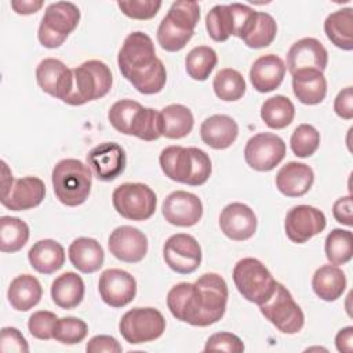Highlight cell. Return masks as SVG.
Instances as JSON below:
<instances>
[{"mask_svg":"<svg viewBox=\"0 0 353 353\" xmlns=\"http://www.w3.org/2000/svg\"><path fill=\"white\" fill-rule=\"evenodd\" d=\"M228 296L225 279L216 273H204L194 283L175 284L167 294V306L176 320L208 327L223 317Z\"/></svg>","mask_w":353,"mask_h":353,"instance_id":"obj_1","label":"cell"},{"mask_svg":"<svg viewBox=\"0 0 353 353\" xmlns=\"http://www.w3.org/2000/svg\"><path fill=\"white\" fill-rule=\"evenodd\" d=\"M117 65L123 77L141 94L153 95L165 85V66L156 57L153 40L143 32H132L124 39L117 55Z\"/></svg>","mask_w":353,"mask_h":353,"instance_id":"obj_2","label":"cell"},{"mask_svg":"<svg viewBox=\"0 0 353 353\" xmlns=\"http://www.w3.org/2000/svg\"><path fill=\"white\" fill-rule=\"evenodd\" d=\"M159 163L165 176L189 186L204 185L212 171L210 156L199 148L167 146L161 150Z\"/></svg>","mask_w":353,"mask_h":353,"instance_id":"obj_3","label":"cell"},{"mask_svg":"<svg viewBox=\"0 0 353 353\" xmlns=\"http://www.w3.org/2000/svg\"><path fill=\"white\" fill-rule=\"evenodd\" d=\"M200 19V6L197 1H174L157 28V43L168 52L181 51L194 34Z\"/></svg>","mask_w":353,"mask_h":353,"instance_id":"obj_4","label":"cell"},{"mask_svg":"<svg viewBox=\"0 0 353 353\" xmlns=\"http://www.w3.org/2000/svg\"><path fill=\"white\" fill-rule=\"evenodd\" d=\"M57 199L66 207L81 205L90 196L92 174L88 165L77 159H63L55 164L51 174Z\"/></svg>","mask_w":353,"mask_h":353,"instance_id":"obj_5","label":"cell"},{"mask_svg":"<svg viewBox=\"0 0 353 353\" xmlns=\"http://www.w3.org/2000/svg\"><path fill=\"white\" fill-rule=\"evenodd\" d=\"M72 88L65 98V103L80 106L87 102L105 97L113 84V76L109 66L98 59H90L72 69Z\"/></svg>","mask_w":353,"mask_h":353,"instance_id":"obj_6","label":"cell"},{"mask_svg":"<svg viewBox=\"0 0 353 353\" xmlns=\"http://www.w3.org/2000/svg\"><path fill=\"white\" fill-rule=\"evenodd\" d=\"M232 276L241 296L258 306L272 296L277 283L269 269L259 259L251 256L240 259L234 265Z\"/></svg>","mask_w":353,"mask_h":353,"instance_id":"obj_7","label":"cell"},{"mask_svg":"<svg viewBox=\"0 0 353 353\" xmlns=\"http://www.w3.org/2000/svg\"><path fill=\"white\" fill-rule=\"evenodd\" d=\"M80 10L70 1L51 3L41 18L37 39L46 48H58L77 28Z\"/></svg>","mask_w":353,"mask_h":353,"instance_id":"obj_8","label":"cell"},{"mask_svg":"<svg viewBox=\"0 0 353 353\" xmlns=\"http://www.w3.org/2000/svg\"><path fill=\"white\" fill-rule=\"evenodd\" d=\"M259 310L283 334H298L303 328L305 314L281 283H276L272 296L259 305Z\"/></svg>","mask_w":353,"mask_h":353,"instance_id":"obj_9","label":"cell"},{"mask_svg":"<svg viewBox=\"0 0 353 353\" xmlns=\"http://www.w3.org/2000/svg\"><path fill=\"white\" fill-rule=\"evenodd\" d=\"M112 203L116 212L123 218L130 221H146L156 211L157 196L145 183L127 182L113 190Z\"/></svg>","mask_w":353,"mask_h":353,"instance_id":"obj_10","label":"cell"},{"mask_svg":"<svg viewBox=\"0 0 353 353\" xmlns=\"http://www.w3.org/2000/svg\"><path fill=\"white\" fill-rule=\"evenodd\" d=\"M255 10L250 6L232 3V4H216L205 17V29L208 36L218 43L226 41L230 36L240 39L245 25Z\"/></svg>","mask_w":353,"mask_h":353,"instance_id":"obj_11","label":"cell"},{"mask_svg":"<svg viewBox=\"0 0 353 353\" xmlns=\"http://www.w3.org/2000/svg\"><path fill=\"white\" fill-rule=\"evenodd\" d=\"M119 331L131 345L152 342L164 334L165 319L154 307H134L123 314Z\"/></svg>","mask_w":353,"mask_h":353,"instance_id":"obj_12","label":"cell"},{"mask_svg":"<svg viewBox=\"0 0 353 353\" xmlns=\"http://www.w3.org/2000/svg\"><path fill=\"white\" fill-rule=\"evenodd\" d=\"M285 156L284 141L273 132H259L251 137L244 148V160L255 171H270Z\"/></svg>","mask_w":353,"mask_h":353,"instance_id":"obj_13","label":"cell"},{"mask_svg":"<svg viewBox=\"0 0 353 353\" xmlns=\"http://www.w3.org/2000/svg\"><path fill=\"white\" fill-rule=\"evenodd\" d=\"M163 258L171 270L179 274H190L199 269L203 254L199 241L193 236L176 233L164 243Z\"/></svg>","mask_w":353,"mask_h":353,"instance_id":"obj_14","label":"cell"},{"mask_svg":"<svg viewBox=\"0 0 353 353\" xmlns=\"http://www.w3.org/2000/svg\"><path fill=\"white\" fill-rule=\"evenodd\" d=\"M327 226L323 211L307 204H299L288 210L284 219L287 237L296 244H303L313 236L321 233Z\"/></svg>","mask_w":353,"mask_h":353,"instance_id":"obj_15","label":"cell"},{"mask_svg":"<svg viewBox=\"0 0 353 353\" xmlns=\"http://www.w3.org/2000/svg\"><path fill=\"white\" fill-rule=\"evenodd\" d=\"M98 291L101 299L110 307H124L137 295V281L123 269H106L99 276Z\"/></svg>","mask_w":353,"mask_h":353,"instance_id":"obj_16","label":"cell"},{"mask_svg":"<svg viewBox=\"0 0 353 353\" xmlns=\"http://www.w3.org/2000/svg\"><path fill=\"white\" fill-rule=\"evenodd\" d=\"M87 163L99 181L110 182L124 172L127 156L119 143L102 142L88 152Z\"/></svg>","mask_w":353,"mask_h":353,"instance_id":"obj_17","label":"cell"},{"mask_svg":"<svg viewBox=\"0 0 353 353\" xmlns=\"http://www.w3.org/2000/svg\"><path fill=\"white\" fill-rule=\"evenodd\" d=\"M161 212L168 223L189 228L194 226L201 219L203 203L199 196L190 192L175 190L164 199Z\"/></svg>","mask_w":353,"mask_h":353,"instance_id":"obj_18","label":"cell"},{"mask_svg":"<svg viewBox=\"0 0 353 353\" xmlns=\"http://www.w3.org/2000/svg\"><path fill=\"white\" fill-rule=\"evenodd\" d=\"M108 247L116 259L137 263L141 262L148 252V237L139 229L123 225L110 233Z\"/></svg>","mask_w":353,"mask_h":353,"instance_id":"obj_19","label":"cell"},{"mask_svg":"<svg viewBox=\"0 0 353 353\" xmlns=\"http://www.w3.org/2000/svg\"><path fill=\"white\" fill-rule=\"evenodd\" d=\"M328 63V52L320 40L303 37L295 41L287 52V66L291 74L301 70L324 72Z\"/></svg>","mask_w":353,"mask_h":353,"instance_id":"obj_20","label":"cell"},{"mask_svg":"<svg viewBox=\"0 0 353 353\" xmlns=\"http://www.w3.org/2000/svg\"><path fill=\"white\" fill-rule=\"evenodd\" d=\"M256 215L247 204L230 203L219 214L221 232L230 240L244 241L256 232Z\"/></svg>","mask_w":353,"mask_h":353,"instance_id":"obj_21","label":"cell"},{"mask_svg":"<svg viewBox=\"0 0 353 353\" xmlns=\"http://www.w3.org/2000/svg\"><path fill=\"white\" fill-rule=\"evenodd\" d=\"M36 80L46 94L63 102L72 88V69L57 58H44L36 68Z\"/></svg>","mask_w":353,"mask_h":353,"instance_id":"obj_22","label":"cell"},{"mask_svg":"<svg viewBox=\"0 0 353 353\" xmlns=\"http://www.w3.org/2000/svg\"><path fill=\"white\" fill-rule=\"evenodd\" d=\"M46 196V185L37 176L15 179L7 194L1 196V204L11 211L32 210L41 204Z\"/></svg>","mask_w":353,"mask_h":353,"instance_id":"obj_23","label":"cell"},{"mask_svg":"<svg viewBox=\"0 0 353 353\" xmlns=\"http://www.w3.org/2000/svg\"><path fill=\"white\" fill-rule=\"evenodd\" d=\"M285 70V63L280 57L266 54L254 61L250 69V81L258 92H270L280 87Z\"/></svg>","mask_w":353,"mask_h":353,"instance_id":"obj_24","label":"cell"},{"mask_svg":"<svg viewBox=\"0 0 353 353\" xmlns=\"http://www.w3.org/2000/svg\"><path fill=\"white\" fill-rule=\"evenodd\" d=\"M314 182L313 170L298 161H290L283 165L276 175V188L287 197H301L306 194Z\"/></svg>","mask_w":353,"mask_h":353,"instance_id":"obj_25","label":"cell"},{"mask_svg":"<svg viewBox=\"0 0 353 353\" xmlns=\"http://www.w3.org/2000/svg\"><path fill=\"white\" fill-rule=\"evenodd\" d=\"M239 135V125L228 114H212L200 125L201 141L216 150L228 149L234 143Z\"/></svg>","mask_w":353,"mask_h":353,"instance_id":"obj_26","label":"cell"},{"mask_svg":"<svg viewBox=\"0 0 353 353\" xmlns=\"http://www.w3.org/2000/svg\"><path fill=\"white\" fill-rule=\"evenodd\" d=\"M70 263L81 273L90 274L98 272L105 261L102 245L91 237H79L68 248Z\"/></svg>","mask_w":353,"mask_h":353,"instance_id":"obj_27","label":"cell"},{"mask_svg":"<svg viewBox=\"0 0 353 353\" xmlns=\"http://www.w3.org/2000/svg\"><path fill=\"white\" fill-rule=\"evenodd\" d=\"M28 259L36 272L41 274H52L63 266L65 250L58 241L52 239H43L30 247Z\"/></svg>","mask_w":353,"mask_h":353,"instance_id":"obj_28","label":"cell"},{"mask_svg":"<svg viewBox=\"0 0 353 353\" xmlns=\"http://www.w3.org/2000/svg\"><path fill=\"white\" fill-rule=\"evenodd\" d=\"M145 109L146 108L137 101L121 99L110 106L108 119L116 131L124 135L137 137L145 116Z\"/></svg>","mask_w":353,"mask_h":353,"instance_id":"obj_29","label":"cell"},{"mask_svg":"<svg viewBox=\"0 0 353 353\" xmlns=\"http://www.w3.org/2000/svg\"><path fill=\"white\" fill-rule=\"evenodd\" d=\"M43 296L40 281L32 274H19L8 285L7 298L12 309L28 312L34 307Z\"/></svg>","mask_w":353,"mask_h":353,"instance_id":"obj_30","label":"cell"},{"mask_svg":"<svg viewBox=\"0 0 353 353\" xmlns=\"http://www.w3.org/2000/svg\"><path fill=\"white\" fill-rule=\"evenodd\" d=\"M292 76V91L303 105H317L327 95V80L320 70H301Z\"/></svg>","mask_w":353,"mask_h":353,"instance_id":"obj_31","label":"cell"},{"mask_svg":"<svg viewBox=\"0 0 353 353\" xmlns=\"http://www.w3.org/2000/svg\"><path fill=\"white\" fill-rule=\"evenodd\" d=\"M84 281L74 272H65L51 284L52 302L61 309H74L84 298Z\"/></svg>","mask_w":353,"mask_h":353,"instance_id":"obj_32","label":"cell"},{"mask_svg":"<svg viewBox=\"0 0 353 353\" xmlns=\"http://www.w3.org/2000/svg\"><path fill=\"white\" fill-rule=\"evenodd\" d=\"M346 276L336 265L320 266L312 279V288L314 294L327 302L336 301L342 296L346 288Z\"/></svg>","mask_w":353,"mask_h":353,"instance_id":"obj_33","label":"cell"},{"mask_svg":"<svg viewBox=\"0 0 353 353\" xmlns=\"http://www.w3.org/2000/svg\"><path fill=\"white\" fill-rule=\"evenodd\" d=\"M277 34V23L268 12L255 11L245 25L240 39L250 48H263L273 43Z\"/></svg>","mask_w":353,"mask_h":353,"instance_id":"obj_34","label":"cell"},{"mask_svg":"<svg viewBox=\"0 0 353 353\" xmlns=\"http://www.w3.org/2000/svg\"><path fill=\"white\" fill-rule=\"evenodd\" d=\"M161 135L168 139H181L189 135L194 125L192 110L181 103H171L160 110Z\"/></svg>","mask_w":353,"mask_h":353,"instance_id":"obj_35","label":"cell"},{"mask_svg":"<svg viewBox=\"0 0 353 353\" xmlns=\"http://www.w3.org/2000/svg\"><path fill=\"white\" fill-rule=\"evenodd\" d=\"M327 39L338 48L353 50V8L346 7L331 12L324 21Z\"/></svg>","mask_w":353,"mask_h":353,"instance_id":"obj_36","label":"cell"},{"mask_svg":"<svg viewBox=\"0 0 353 353\" xmlns=\"http://www.w3.org/2000/svg\"><path fill=\"white\" fill-rule=\"evenodd\" d=\"M295 117V106L288 97L274 95L268 98L261 106V119L273 130L285 128Z\"/></svg>","mask_w":353,"mask_h":353,"instance_id":"obj_37","label":"cell"},{"mask_svg":"<svg viewBox=\"0 0 353 353\" xmlns=\"http://www.w3.org/2000/svg\"><path fill=\"white\" fill-rule=\"evenodd\" d=\"M29 240V226L17 216L4 215L0 218V250L3 252H17Z\"/></svg>","mask_w":353,"mask_h":353,"instance_id":"obj_38","label":"cell"},{"mask_svg":"<svg viewBox=\"0 0 353 353\" xmlns=\"http://www.w3.org/2000/svg\"><path fill=\"white\" fill-rule=\"evenodd\" d=\"M212 88L215 95L225 102H234L243 98L245 94V80L243 74L232 68H223L219 72H216Z\"/></svg>","mask_w":353,"mask_h":353,"instance_id":"obj_39","label":"cell"},{"mask_svg":"<svg viewBox=\"0 0 353 353\" xmlns=\"http://www.w3.org/2000/svg\"><path fill=\"white\" fill-rule=\"evenodd\" d=\"M218 63V55L208 46H197L192 48L185 58V68L189 77L197 81H204Z\"/></svg>","mask_w":353,"mask_h":353,"instance_id":"obj_40","label":"cell"},{"mask_svg":"<svg viewBox=\"0 0 353 353\" xmlns=\"http://www.w3.org/2000/svg\"><path fill=\"white\" fill-rule=\"evenodd\" d=\"M324 251L331 265H345L353 256V234L350 230L332 229L324 244Z\"/></svg>","mask_w":353,"mask_h":353,"instance_id":"obj_41","label":"cell"},{"mask_svg":"<svg viewBox=\"0 0 353 353\" xmlns=\"http://www.w3.org/2000/svg\"><path fill=\"white\" fill-rule=\"evenodd\" d=\"M291 150L298 157H310L320 146V132L310 124H299L290 139Z\"/></svg>","mask_w":353,"mask_h":353,"instance_id":"obj_42","label":"cell"},{"mask_svg":"<svg viewBox=\"0 0 353 353\" xmlns=\"http://www.w3.org/2000/svg\"><path fill=\"white\" fill-rule=\"evenodd\" d=\"M88 327L84 320L79 317L58 319L54 328V339L63 345H76L85 339Z\"/></svg>","mask_w":353,"mask_h":353,"instance_id":"obj_43","label":"cell"},{"mask_svg":"<svg viewBox=\"0 0 353 353\" xmlns=\"http://www.w3.org/2000/svg\"><path fill=\"white\" fill-rule=\"evenodd\" d=\"M57 320V314L48 310H37L32 313L28 320V328L30 335L41 341L52 339Z\"/></svg>","mask_w":353,"mask_h":353,"instance_id":"obj_44","label":"cell"},{"mask_svg":"<svg viewBox=\"0 0 353 353\" xmlns=\"http://www.w3.org/2000/svg\"><path fill=\"white\" fill-rule=\"evenodd\" d=\"M117 7L121 12L132 19H150L156 17L161 7L160 0H128V1H117Z\"/></svg>","mask_w":353,"mask_h":353,"instance_id":"obj_45","label":"cell"},{"mask_svg":"<svg viewBox=\"0 0 353 353\" xmlns=\"http://www.w3.org/2000/svg\"><path fill=\"white\" fill-rule=\"evenodd\" d=\"M210 350L241 353L244 352V343L237 335L232 332H216V334H212L205 342L204 352H210Z\"/></svg>","mask_w":353,"mask_h":353,"instance_id":"obj_46","label":"cell"},{"mask_svg":"<svg viewBox=\"0 0 353 353\" xmlns=\"http://www.w3.org/2000/svg\"><path fill=\"white\" fill-rule=\"evenodd\" d=\"M0 350L3 353L29 352V345L22 332L15 327H3L0 332Z\"/></svg>","mask_w":353,"mask_h":353,"instance_id":"obj_47","label":"cell"},{"mask_svg":"<svg viewBox=\"0 0 353 353\" xmlns=\"http://www.w3.org/2000/svg\"><path fill=\"white\" fill-rule=\"evenodd\" d=\"M88 353H121L123 347L114 336L110 335H95L92 336L85 346Z\"/></svg>","mask_w":353,"mask_h":353,"instance_id":"obj_48","label":"cell"},{"mask_svg":"<svg viewBox=\"0 0 353 353\" xmlns=\"http://www.w3.org/2000/svg\"><path fill=\"white\" fill-rule=\"evenodd\" d=\"M334 112L345 120L353 119V88L345 87L338 92L334 101Z\"/></svg>","mask_w":353,"mask_h":353,"instance_id":"obj_49","label":"cell"},{"mask_svg":"<svg viewBox=\"0 0 353 353\" xmlns=\"http://www.w3.org/2000/svg\"><path fill=\"white\" fill-rule=\"evenodd\" d=\"M332 215L336 222L352 226L353 225V201L352 196L339 197L332 205Z\"/></svg>","mask_w":353,"mask_h":353,"instance_id":"obj_50","label":"cell"},{"mask_svg":"<svg viewBox=\"0 0 353 353\" xmlns=\"http://www.w3.org/2000/svg\"><path fill=\"white\" fill-rule=\"evenodd\" d=\"M335 346L338 352L350 353L353 350V327L347 325L341 328L335 336Z\"/></svg>","mask_w":353,"mask_h":353,"instance_id":"obj_51","label":"cell"},{"mask_svg":"<svg viewBox=\"0 0 353 353\" xmlns=\"http://www.w3.org/2000/svg\"><path fill=\"white\" fill-rule=\"evenodd\" d=\"M41 0H12L11 7L19 15H30L36 14L43 7Z\"/></svg>","mask_w":353,"mask_h":353,"instance_id":"obj_52","label":"cell"},{"mask_svg":"<svg viewBox=\"0 0 353 353\" xmlns=\"http://www.w3.org/2000/svg\"><path fill=\"white\" fill-rule=\"evenodd\" d=\"M1 168H3V172H1V196L7 194V192L10 190V188L12 186L14 183V176H12V172L10 171L8 165L6 161H1Z\"/></svg>","mask_w":353,"mask_h":353,"instance_id":"obj_53","label":"cell"}]
</instances>
